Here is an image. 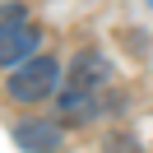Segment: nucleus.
Listing matches in <instances>:
<instances>
[{
  "mask_svg": "<svg viewBox=\"0 0 153 153\" xmlns=\"http://www.w3.org/2000/svg\"><path fill=\"white\" fill-rule=\"evenodd\" d=\"M60 79H65V70H60L56 56H33V60H23L19 70H10L5 93H10L14 102H47V97H56Z\"/></svg>",
  "mask_w": 153,
  "mask_h": 153,
  "instance_id": "obj_1",
  "label": "nucleus"
},
{
  "mask_svg": "<svg viewBox=\"0 0 153 153\" xmlns=\"http://www.w3.org/2000/svg\"><path fill=\"white\" fill-rule=\"evenodd\" d=\"M37 47H42V33L28 23V10L5 0V28H0V60H5V70H19L23 60H33Z\"/></svg>",
  "mask_w": 153,
  "mask_h": 153,
  "instance_id": "obj_2",
  "label": "nucleus"
},
{
  "mask_svg": "<svg viewBox=\"0 0 153 153\" xmlns=\"http://www.w3.org/2000/svg\"><path fill=\"white\" fill-rule=\"evenodd\" d=\"M14 149L23 153H60V144H65V130H60V121H42V116H28V121H19L10 130Z\"/></svg>",
  "mask_w": 153,
  "mask_h": 153,
  "instance_id": "obj_3",
  "label": "nucleus"
},
{
  "mask_svg": "<svg viewBox=\"0 0 153 153\" xmlns=\"http://www.w3.org/2000/svg\"><path fill=\"white\" fill-rule=\"evenodd\" d=\"M60 121L65 125H88V121H97L102 116V97H97V88H79V84H70L65 93H60Z\"/></svg>",
  "mask_w": 153,
  "mask_h": 153,
  "instance_id": "obj_4",
  "label": "nucleus"
},
{
  "mask_svg": "<svg viewBox=\"0 0 153 153\" xmlns=\"http://www.w3.org/2000/svg\"><path fill=\"white\" fill-rule=\"evenodd\" d=\"M107 79H111V60H107L102 51H79V56L70 60V84H79V88H102Z\"/></svg>",
  "mask_w": 153,
  "mask_h": 153,
  "instance_id": "obj_5",
  "label": "nucleus"
},
{
  "mask_svg": "<svg viewBox=\"0 0 153 153\" xmlns=\"http://www.w3.org/2000/svg\"><path fill=\"white\" fill-rule=\"evenodd\" d=\"M144 5H149V10H153V0H144Z\"/></svg>",
  "mask_w": 153,
  "mask_h": 153,
  "instance_id": "obj_6",
  "label": "nucleus"
}]
</instances>
